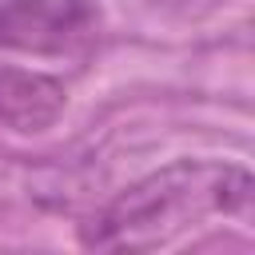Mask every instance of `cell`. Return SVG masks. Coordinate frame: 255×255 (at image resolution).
I'll use <instances>...</instances> for the list:
<instances>
[{
  "instance_id": "cell-1",
  "label": "cell",
  "mask_w": 255,
  "mask_h": 255,
  "mask_svg": "<svg viewBox=\"0 0 255 255\" xmlns=\"http://www.w3.org/2000/svg\"><path fill=\"white\" fill-rule=\"evenodd\" d=\"M251 203V171L231 159H175L131 187L80 227L96 251H155L211 219H235Z\"/></svg>"
},
{
  "instance_id": "cell-2",
  "label": "cell",
  "mask_w": 255,
  "mask_h": 255,
  "mask_svg": "<svg viewBox=\"0 0 255 255\" xmlns=\"http://www.w3.org/2000/svg\"><path fill=\"white\" fill-rule=\"evenodd\" d=\"M100 40L96 0H0V48L76 60Z\"/></svg>"
},
{
  "instance_id": "cell-3",
  "label": "cell",
  "mask_w": 255,
  "mask_h": 255,
  "mask_svg": "<svg viewBox=\"0 0 255 255\" xmlns=\"http://www.w3.org/2000/svg\"><path fill=\"white\" fill-rule=\"evenodd\" d=\"M64 104H68V96H64L60 80H52L44 72L0 64V128L44 131L48 124H56Z\"/></svg>"
}]
</instances>
